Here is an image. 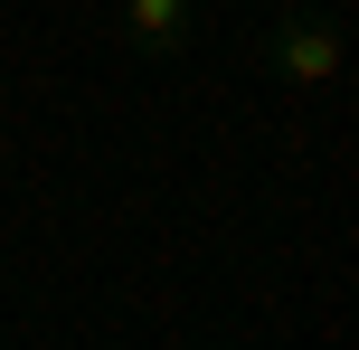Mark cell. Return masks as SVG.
<instances>
[{"label": "cell", "mask_w": 359, "mask_h": 350, "mask_svg": "<svg viewBox=\"0 0 359 350\" xmlns=\"http://www.w3.org/2000/svg\"><path fill=\"white\" fill-rule=\"evenodd\" d=\"M114 29H123L133 57H180V48L198 38V0H123Z\"/></svg>", "instance_id": "7a4b0ae2"}, {"label": "cell", "mask_w": 359, "mask_h": 350, "mask_svg": "<svg viewBox=\"0 0 359 350\" xmlns=\"http://www.w3.org/2000/svg\"><path fill=\"white\" fill-rule=\"evenodd\" d=\"M255 57H265L293 95H312V86H331V76H341L350 38H341V19H331V10H284V19H265V29H255Z\"/></svg>", "instance_id": "6da1fadb"}]
</instances>
